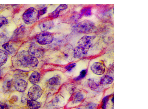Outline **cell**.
Returning a JSON list of instances; mask_svg holds the SVG:
<instances>
[{
  "mask_svg": "<svg viewBox=\"0 0 148 109\" xmlns=\"http://www.w3.org/2000/svg\"><path fill=\"white\" fill-rule=\"evenodd\" d=\"M14 58L13 61H14V64L21 67L34 68L39 63L37 58L31 55L28 51H21Z\"/></svg>",
  "mask_w": 148,
  "mask_h": 109,
  "instance_id": "1",
  "label": "cell"
},
{
  "mask_svg": "<svg viewBox=\"0 0 148 109\" xmlns=\"http://www.w3.org/2000/svg\"><path fill=\"white\" fill-rule=\"evenodd\" d=\"M94 27L95 25L92 21L89 20H85L75 25L73 29L78 33H88L91 32Z\"/></svg>",
  "mask_w": 148,
  "mask_h": 109,
  "instance_id": "2",
  "label": "cell"
},
{
  "mask_svg": "<svg viewBox=\"0 0 148 109\" xmlns=\"http://www.w3.org/2000/svg\"><path fill=\"white\" fill-rule=\"evenodd\" d=\"M38 10L33 7L27 9L22 16L24 22L27 24H32L35 22L38 19Z\"/></svg>",
  "mask_w": 148,
  "mask_h": 109,
  "instance_id": "3",
  "label": "cell"
},
{
  "mask_svg": "<svg viewBox=\"0 0 148 109\" xmlns=\"http://www.w3.org/2000/svg\"><path fill=\"white\" fill-rule=\"evenodd\" d=\"M35 39L37 42L40 45H47L52 42L53 35L48 31H42L36 35Z\"/></svg>",
  "mask_w": 148,
  "mask_h": 109,
  "instance_id": "4",
  "label": "cell"
},
{
  "mask_svg": "<svg viewBox=\"0 0 148 109\" xmlns=\"http://www.w3.org/2000/svg\"><path fill=\"white\" fill-rule=\"evenodd\" d=\"M42 93L43 91L41 87L38 85L34 84L29 89L27 95L30 99L36 100L41 97Z\"/></svg>",
  "mask_w": 148,
  "mask_h": 109,
  "instance_id": "5",
  "label": "cell"
},
{
  "mask_svg": "<svg viewBox=\"0 0 148 109\" xmlns=\"http://www.w3.org/2000/svg\"><path fill=\"white\" fill-rule=\"evenodd\" d=\"M28 52L35 58H41L45 54V49L42 47L38 46L35 43H33L30 46Z\"/></svg>",
  "mask_w": 148,
  "mask_h": 109,
  "instance_id": "6",
  "label": "cell"
},
{
  "mask_svg": "<svg viewBox=\"0 0 148 109\" xmlns=\"http://www.w3.org/2000/svg\"><path fill=\"white\" fill-rule=\"evenodd\" d=\"M95 36H83L78 42V46L88 49L90 48L92 44V42L95 38Z\"/></svg>",
  "mask_w": 148,
  "mask_h": 109,
  "instance_id": "7",
  "label": "cell"
},
{
  "mask_svg": "<svg viewBox=\"0 0 148 109\" xmlns=\"http://www.w3.org/2000/svg\"><path fill=\"white\" fill-rule=\"evenodd\" d=\"M92 72L96 75H101L105 72V67L103 64L100 62L93 63L90 67Z\"/></svg>",
  "mask_w": 148,
  "mask_h": 109,
  "instance_id": "8",
  "label": "cell"
},
{
  "mask_svg": "<svg viewBox=\"0 0 148 109\" xmlns=\"http://www.w3.org/2000/svg\"><path fill=\"white\" fill-rule=\"evenodd\" d=\"M14 87L16 91L20 92H24L27 88V82L25 80L20 79L15 81Z\"/></svg>",
  "mask_w": 148,
  "mask_h": 109,
  "instance_id": "9",
  "label": "cell"
},
{
  "mask_svg": "<svg viewBox=\"0 0 148 109\" xmlns=\"http://www.w3.org/2000/svg\"><path fill=\"white\" fill-rule=\"evenodd\" d=\"M88 49L78 46L73 50V55L75 58H83L86 56Z\"/></svg>",
  "mask_w": 148,
  "mask_h": 109,
  "instance_id": "10",
  "label": "cell"
},
{
  "mask_svg": "<svg viewBox=\"0 0 148 109\" xmlns=\"http://www.w3.org/2000/svg\"><path fill=\"white\" fill-rule=\"evenodd\" d=\"M88 84L92 91L95 92H100L103 90V87L99 83L92 79H89L88 81Z\"/></svg>",
  "mask_w": 148,
  "mask_h": 109,
  "instance_id": "11",
  "label": "cell"
},
{
  "mask_svg": "<svg viewBox=\"0 0 148 109\" xmlns=\"http://www.w3.org/2000/svg\"><path fill=\"white\" fill-rule=\"evenodd\" d=\"M67 8V6L66 4H60L53 12L49 14V16L50 18H56L59 15L60 11L65 10Z\"/></svg>",
  "mask_w": 148,
  "mask_h": 109,
  "instance_id": "12",
  "label": "cell"
},
{
  "mask_svg": "<svg viewBox=\"0 0 148 109\" xmlns=\"http://www.w3.org/2000/svg\"><path fill=\"white\" fill-rule=\"evenodd\" d=\"M40 78V76L39 73L37 71H34L30 75L29 80L32 84H33L34 85L36 84L39 82Z\"/></svg>",
  "mask_w": 148,
  "mask_h": 109,
  "instance_id": "13",
  "label": "cell"
},
{
  "mask_svg": "<svg viewBox=\"0 0 148 109\" xmlns=\"http://www.w3.org/2000/svg\"><path fill=\"white\" fill-rule=\"evenodd\" d=\"M54 26L53 22L51 21H47L41 22L39 24L40 28L42 31H47V30L51 29Z\"/></svg>",
  "mask_w": 148,
  "mask_h": 109,
  "instance_id": "14",
  "label": "cell"
},
{
  "mask_svg": "<svg viewBox=\"0 0 148 109\" xmlns=\"http://www.w3.org/2000/svg\"><path fill=\"white\" fill-rule=\"evenodd\" d=\"M27 105L30 109H39L41 107L42 104L36 100L29 99L27 101Z\"/></svg>",
  "mask_w": 148,
  "mask_h": 109,
  "instance_id": "15",
  "label": "cell"
},
{
  "mask_svg": "<svg viewBox=\"0 0 148 109\" xmlns=\"http://www.w3.org/2000/svg\"><path fill=\"white\" fill-rule=\"evenodd\" d=\"M113 78L108 75H105L100 79V84L102 85L110 84L113 82Z\"/></svg>",
  "mask_w": 148,
  "mask_h": 109,
  "instance_id": "16",
  "label": "cell"
},
{
  "mask_svg": "<svg viewBox=\"0 0 148 109\" xmlns=\"http://www.w3.org/2000/svg\"><path fill=\"white\" fill-rule=\"evenodd\" d=\"M8 54L7 52L2 49H0V67L5 64L8 60Z\"/></svg>",
  "mask_w": 148,
  "mask_h": 109,
  "instance_id": "17",
  "label": "cell"
},
{
  "mask_svg": "<svg viewBox=\"0 0 148 109\" xmlns=\"http://www.w3.org/2000/svg\"><path fill=\"white\" fill-rule=\"evenodd\" d=\"M84 99V96L81 93L78 92L75 94L73 99L72 103L77 104L82 102Z\"/></svg>",
  "mask_w": 148,
  "mask_h": 109,
  "instance_id": "18",
  "label": "cell"
},
{
  "mask_svg": "<svg viewBox=\"0 0 148 109\" xmlns=\"http://www.w3.org/2000/svg\"><path fill=\"white\" fill-rule=\"evenodd\" d=\"M48 83L50 85L53 86L58 85L61 83V79L58 76H55L50 78L48 80Z\"/></svg>",
  "mask_w": 148,
  "mask_h": 109,
  "instance_id": "19",
  "label": "cell"
},
{
  "mask_svg": "<svg viewBox=\"0 0 148 109\" xmlns=\"http://www.w3.org/2000/svg\"><path fill=\"white\" fill-rule=\"evenodd\" d=\"M2 47L11 54H14L16 52L15 48L12 45H10L9 43H6L3 44Z\"/></svg>",
  "mask_w": 148,
  "mask_h": 109,
  "instance_id": "20",
  "label": "cell"
},
{
  "mask_svg": "<svg viewBox=\"0 0 148 109\" xmlns=\"http://www.w3.org/2000/svg\"><path fill=\"white\" fill-rule=\"evenodd\" d=\"M80 15L82 16H89L91 15V7H86L84 8L81 10Z\"/></svg>",
  "mask_w": 148,
  "mask_h": 109,
  "instance_id": "21",
  "label": "cell"
},
{
  "mask_svg": "<svg viewBox=\"0 0 148 109\" xmlns=\"http://www.w3.org/2000/svg\"><path fill=\"white\" fill-rule=\"evenodd\" d=\"M110 97V95H108V96L105 97L102 99V104H101V107H102V109H106L107 104H108Z\"/></svg>",
  "mask_w": 148,
  "mask_h": 109,
  "instance_id": "22",
  "label": "cell"
},
{
  "mask_svg": "<svg viewBox=\"0 0 148 109\" xmlns=\"http://www.w3.org/2000/svg\"><path fill=\"white\" fill-rule=\"evenodd\" d=\"M87 73V70H86V69L82 70V71L80 72V74H79V76L74 78V80H75V81H78V80H80L84 78H85V77L86 76Z\"/></svg>",
  "mask_w": 148,
  "mask_h": 109,
  "instance_id": "23",
  "label": "cell"
},
{
  "mask_svg": "<svg viewBox=\"0 0 148 109\" xmlns=\"http://www.w3.org/2000/svg\"><path fill=\"white\" fill-rule=\"evenodd\" d=\"M13 85V81L12 80H9L7 81L4 84V87L5 90L6 91H9L11 90L12 88V86Z\"/></svg>",
  "mask_w": 148,
  "mask_h": 109,
  "instance_id": "24",
  "label": "cell"
},
{
  "mask_svg": "<svg viewBox=\"0 0 148 109\" xmlns=\"http://www.w3.org/2000/svg\"><path fill=\"white\" fill-rule=\"evenodd\" d=\"M47 12V7H45L42 9L38 10V18L39 19L40 17L45 14Z\"/></svg>",
  "mask_w": 148,
  "mask_h": 109,
  "instance_id": "25",
  "label": "cell"
},
{
  "mask_svg": "<svg viewBox=\"0 0 148 109\" xmlns=\"http://www.w3.org/2000/svg\"><path fill=\"white\" fill-rule=\"evenodd\" d=\"M76 66V63H73L66 65V66L65 67V68L66 70H67L68 72H71V71L73 67H75Z\"/></svg>",
  "mask_w": 148,
  "mask_h": 109,
  "instance_id": "26",
  "label": "cell"
},
{
  "mask_svg": "<svg viewBox=\"0 0 148 109\" xmlns=\"http://www.w3.org/2000/svg\"><path fill=\"white\" fill-rule=\"evenodd\" d=\"M97 104L93 103H90L87 105L86 109H97Z\"/></svg>",
  "mask_w": 148,
  "mask_h": 109,
  "instance_id": "27",
  "label": "cell"
},
{
  "mask_svg": "<svg viewBox=\"0 0 148 109\" xmlns=\"http://www.w3.org/2000/svg\"><path fill=\"white\" fill-rule=\"evenodd\" d=\"M0 109H8V106L5 102H0Z\"/></svg>",
  "mask_w": 148,
  "mask_h": 109,
  "instance_id": "28",
  "label": "cell"
},
{
  "mask_svg": "<svg viewBox=\"0 0 148 109\" xmlns=\"http://www.w3.org/2000/svg\"><path fill=\"white\" fill-rule=\"evenodd\" d=\"M0 20H1V22L2 23L3 25V24L4 25L7 24L8 22V20L5 17L3 16H0Z\"/></svg>",
  "mask_w": 148,
  "mask_h": 109,
  "instance_id": "29",
  "label": "cell"
},
{
  "mask_svg": "<svg viewBox=\"0 0 148 109\" xmlns=\"http://www.w3.org/2000/svg\"><path fill=\"white\" fill-rule=\"evenodd\" d=\"M27 100L26 98L25 97H23L22 98V99H21V101H22V102H23V103H25L26 101H27Z\"/></svg>",
  "mask_w": 148,
  "mask_h": 109,
  "instance_id": "30",
  "label": "cell"
},
{
  "mask_svg": "<svg viewBox=\"0 0 148 109\" xmlns=\"http://www.w3.org/2000/svg\"><path fill=\"white\" fill-rule=\"evenodd\" d=\"M111 101L112 102L113 104V103H114V97H112V98Z\"/></svg>",
  "mask_w": 148,
  "mask_h": 109,
  "instance_id": "31",
  "label": "cell"
},
{
  "mask_svg": "<svg viewBox=\"0 0 148 109\" xmlns=\"http://www.w3.org/2000/svg\"><path fill=\"white\" fill-rule=\"evenodd\" d=\"M1 79V71L0 70V80Z\"/></svg>",
  "mask_w": 148,
  "mask_h": 109,
  "instance_id": "32",
  "label": "cell"
},
{
  "mask_svg": "<svg viewBox=\"0 0 148 109\" xmlns=\"http://www.w3.org/2000/svg\"><path fill=\"white\" fill-rule=\"evenodd\" d=\"M3 26V24L1 22H0V28L2 27V26Z\"/></svg>",
  "mask_w": 148,
  "mask_h": 109,
  "instance_id": "33",
  "label": "cell"
},
{
  "mask_svg": "<svg viewBox=\"0 0 148 109\" xmlns=\"http://www.w3.org/2000/svg\"></svg>",
  "mask_w": 148,
  "mask_h": 109,
  "instance_id": "34",
  "label": "cell"
}]
</instances>
